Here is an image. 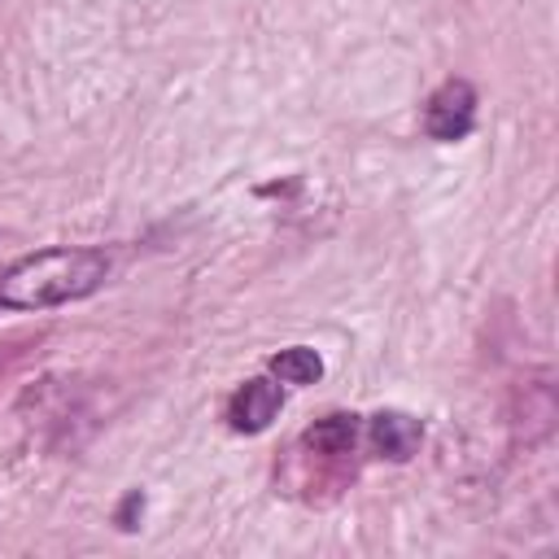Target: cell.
I'll list each match as a JSON object with an SVG mask.
<instances>
[{"label":"cell","mask_w":559,"mask_h":559,"mask_svg":"<svg viewBox=\"0 0 559 559\" xmlns=\"http://www.w3.org/2000/svg\"><path fill=\"white\" fill-rule=\"evenodd\" d=\"M354 441H358V419L345 415V411L323 415V419H314V424L306 428V445L319 450V454H349Z\"/></svg>","instance_id":"5b68a950"},{"label":"cell","mask_w":559,"mask_h":559,"mask_svg":"<svg viewBox=\"0 0 559 559\" xmlns=\"http://www.w3.org/2000/svg\"><path fill=\"white\" fill-rule=\"evenodd\" d=\"M109 275L100 249H39L0 266V306L4 310H48L96 293Z\"/></svg>","instance_id":"6da1fadb"},{"label":"cell","mask_w":559,"mask_h":559,"mask_svg":"<svg viewBox=\"0 0 559 559\" xmlns=\"http://www.w3.org/2000/svg\"><path fill=\"white\" fill-rule=\"evenodd\" d=\"M271 376L284 380V384H314L323 376V358L306 345H293V349H280L271 358Z\"/></svg>","instance_id":"8992f818"},{"label":"cell","mask_w":559,"mask_h":559,"mask_svg":"<svg viewBox=\"0 0 559 559\" xmlns=\"http://www.w3.org/2000/svg\"><path fill=\"white\" fill-rule=\"evenodd\" d=\"M371 445H376V454H384V459H411L415 450H419V441H424V424L415 419V415H402V411H380V415H371Z\"/></svg>","instance_id":"277c9868"},{"label":"cell","mask_w":559,"mask_h":559,"mask_svg":"<svg viewBox=\"0 0 559 559\" xmlns=\"http://www.w3.org/2000/svg\"><path fill=\"white\" fill-rule=\"evenodd\" d=\"M472 127H476V87H472L467 79L441 83V87L428 96V105H424V131H428L432 140H441V144H454V140H463Z\"/></svg>","instance_id":"7a4b0ae2"},{"label":"cell","mask_w":559,"mask_h":559,"mask_svg":"<svg viewBox=\"0 0 559 559\" xmlns=\"http://www.w3.org/2000/svg\"><path fill=\"white\" fill-rule=\"evenodd\" d=\"M280 406H284L280 384L258 376V380H245V384L231 393V402H227V424H231L236 432H262V428L280 415Z\"/></svg>","instance_id":"3957f363"},{"label":"cell","mask_w":559,"mask_h":559,"mask_svg":"<svg viewBox=\"0 0 559 559\" xmlns=\"http://www.w3.org/2000/svg\"><path fill=\"white\" fill-rule=\"evenodd\" d=\"M144 511V493L135 489V493H127V502L118 507V528H135V515Z\"/></svg>","instance_id":"52a82bcc"}]
</instances>
